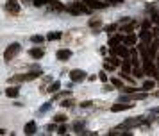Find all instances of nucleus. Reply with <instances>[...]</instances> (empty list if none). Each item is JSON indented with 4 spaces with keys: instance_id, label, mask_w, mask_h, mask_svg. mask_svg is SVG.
<instances>
[{
    "instance_id": "1",
    "label": "nucleus",
    "mask_w": 159,
    "mask_h": 136,
    "mask_svg": "<svg viewBox=\"0 0 159 136\" xmlns=\"http://www.w3.org/2000/svg\"><path fill=\"white\" fill-rule=\"evenodd\" d=\"M20 50H21V45H20V43H11L9 47L4 50V59L9 63L11 59H14V57L20 54Z\"/></svg>"
},
{
    "instance_id": "2",
    "label": "nucleus",
    "mask_w": 159,
    "mask_h": 136,
    "mask_svg": "<svg viewBox=\"0 0 159 136\" xmlns=\"http://www.w3.org/2000/svg\"><path fill=\"white\" fill-rule=\"evenodd\" d=\"M66 11H70L72 14H81V13H89V7L86 6L84 2H74L72 6H68Z\"/></svg>"
},
{
    "instance_id": "3",
    "label": "nucleus",
    "mask_w": 159,
    "mask_h": 136,
    "mask_svg": "<svg viewBox=\"0 0 159 136\" xmlns=\"http://www.w3.org/2000/svg\"><path fill=\"white\" fill-rule=\"evenodd\" d=\"M143 70H145V75H149V77H157V75H159L157 66L152 63V59L143 61Z\"/></svg>"
},
{
    "instance_id": "4",
    "label": "nucleus",
    "mask_w": 159,
    "mask_h": 136,
    "mask_svg": "<svg viewBox=\"0 0 159 136\" xmlns=\"http://www.w3.org/2000/svg\"><path fill=\"white\" fill-rule=\"evenodd\" d=\"M86 77H88L86 72H84V70H79V68H75V70L70 72V79H72L74 83H81V81H84Z\"/></svg>"
},
{
    "instance_id": "5",
    "label": "nucleus",
    "mask_w": 159,
    "mask_h": 136,
    "mask_svg": "<svg viewBox=\"0 0 159 136\" xmlns=\"http://www.w3.org/2000/svg\"><path fill=\"white\" fill-rule=\"evenodd\" d=\"M89 9H104L107 6V2H102V0H82Z\"/></svg>"
},
{
    "instance_id": "6",
    "label": "nucleus",
    "mask_w": 159,
    "mask_h": 136,
    "mask_svg": "<svg viewBox=\"0 0 159 136\" xmlns=\"http://www.w3.org/2000/svg\"><path fill=\"white\" fill-rule=\"evenodd\" d=\"M6 9L9 11L11 14H18V13H20V4H18L16 0H7Z\"/></svg>"
},
{
    "instance_id": "7",
    "label": "nucleus",
    "mask_w": 159,
    "mask_h": 136,
    "mask_svg": "<svg viewBox=\"0 0 159 136\" xmlns=\"http://www.w3.org/2000/svg\"><path fill=\"white\" fill-rule=\"evenodd\" d=\"M55 57H57L59 61H68V59L72 57V50H68V49H59V50L55 52Z\"/></svg>"
},
{
    "instance_id": "8",
    "label": "nucleus",
    "mask_w": 159,
    "mask_h": 136,
    "mask_svg": "<svg viewBox=\"0 0 159 136\" xmlns=\"http://www.w3.org/2000/svg\"><path fill=\"white\" fill-rule=\"evenodd\" d=\"M113 50H115V54H116V56H120V57H123V59H129V56H131V52H129V49H127V47H122V45H118V47H115Z\"/></svg>"
},
{
    "instance_id": "9",
    "label": "nucleus",
    "mask_w": 159,
    "mask_h": 136,
    "mask_svg": "<svg viewBox=\"0 0 159 136\" xmlns=\"http://www.w3.org/2000/svg\"><path fill=\"white\" fill-rule=\"evenodd\" d=\"M152 31H149V29H143V31L139 32V40L143 43H152Z\"/></svg>"
},
{
    "instance_id": "10",
    "label": "nucleus",
    "mask_w": 159,
    "mask_h": 136,
    "mask_svg": "<svg viewBox=\"0 0 159 136\" xmlns=\"http://www.w3.org/2000/svg\"><path fill=\"white\" fill-rule=\"evenodd\" d=\"M132 107V104H113L111 106V111H127V109H131Z\"/></svg>"
},
{
    "instance_id": "11",
    "label": "nucleus",
    "mask_w": 159,
    "mask_h": 136,
    "mask_svg": "<svg viewBox=\"0 0 159 136\" xmlns=\"http://www.w3.org/2000/svg\"><path fill=\"white\" fill-rule=\"evenodd\" d=\"M6 95H7V97H11V99H16V97L20 95V88L11 86V88H7V90H6Z\"/></svg>"
},
{
    "instance_id": "12",
    "label": "nucleus",
    "mask_w": 159,
    "mask_h": 136,
    "mask_svg": "<svg viewBox=\"0 0 159 136\" xmlns=\"http://www.w3.org/2000/svg\"><path fill=\"white\" fill-rule=\"evenodd\" d=\"M25 134H34L36 133V122L34 120H31V122H27V126H25Z\"/></svg>"
},
{
    "instance_id": "13",
    "label": "nucleus",
    "mask_w": 159,
    "mask_h": 136,
    "mask_svg": "<svg viewBox=\"0 0 159 136\" xmlns=\"http://www.w3.org/2000/svg\"><path fill=\"white\" fill-rule=\"evenodd\" d=\"M29 54H31V57H34V59H41L45 52H43V49H31Z\"/></svg>"
},
{
    "instance_id": "14",
    "label": "nucleus",
    "mask_w": 159,
    "mask_h": 136,
    "mask_svg": "<svg viewBox=\"0 0 159 136\" xmlns=\"http://www.w3.org/2000/svg\"><path fill=\"white\" fill-rule=\"evenodd\" d=\"M136 40H138V38H136L132 32H129L127 36L123 38V45H134V43H136Z\"/></svg>"
},
{
    "instance_id": "15",
    "label": "nucleus",
    "mask_w": 159,
    "mask_h": 136,
    "mask_svg": "<svg viewBox=\"0 0 159 136\" xmlns=\"http://www.w3.org/2000/svg\"><path fill=\"white\" fill-rule=\"evenodd\" d=\"M120 41H123V38H122V36H113V38L109 40V47H111V49H115V47L120 45Z\"/></svg>"
},
{
    "instance_id": "16",
    "label": "nucleus",
    "mask_w": 159,
    "mask_h": 136,
    "mask_svg": "<svg viewBox=\"0 0 159 136\" xmlns=\"http://www.w3.org/2000/svg\"><path fill=\"white\" fill-rule=\"evenodd\" d=\"M152 88H156V83H154V81H145L139 90H141V91H150Z\"/></svg>"
},
{
    "instance_id": "17",
    "label": "nucleus",
    "mask_w": 159,
    "mask_h": 136,
    "mask_svg": "<svg viewBox=\"0 0 159 136\" xmlns=\"http://www.w3.org/2000/svg\"><path fill=\"white\" fill-rule=\"evenodd\" d=\"M50 7L55 9V11H66V7H64L63 4H59L57 0H52V2H50Z\"/></svg>"
},
{
    "instance_id": "18",
    "label": "nucleus",
    "mask_w": 159,
    "mask_h": 136,
    "mask_svg": "<svg viewBox=\"0 0 159 136\" xmlns=\"http://www.w3.org/2000/svg\"><path fill=\"white\" fill-rule=\"evenodd\" d=\"M132 75H134V77H143V75H145V70H143V68H139V66H134Z\"/></svg>"
},
{
    "instance_id": "19",
    "label": "nucleus",
    "mask_w": 159,
    "mask_h": 136,
    "mask_svg": "<svg viewBox=\"0 0 159 136\" xmlns=\"http://www.w3.org/2000/svg\"><path fill=\"white\" fill-rule=\"evenodd\" d=\"M11 83H18V81H27V75H14L9 79Z\"/></svg>"
},
{
    "instance_id": "20",
    "label": "nucleus",
    "mask_w": 159,
    "mask_h": 136,
    "mask_svg": "<svg viewBox=\"0 0 159 136\" xmlns=\"http://www.w3.org/2000/svg\"><path fill=\"white\" fill-rule=\"evenodd\" d=\"M40 75H41V70H38V72H31V73H27V81H32V79L40 77Z\"/></svg>"
},
{
    "instance_id": "21",
    "label": "nucleus",
    "mask_w": 159,
    "mask_h": 136,
    "mask_svg": "<svg viewBox=\"0 0 159 136\" xmlns=\"http://www.w3.org/2000/svg\"><path fill=\"white\" fill-rule=\"evenodd\" d=\"M31 41L32 43H43V41H45V38H43V36H40V34H34V36L31 38Z\"/></svg>"
},
{
    "instance_id": "22",
    "label": "nucleus",
    "mask_w": 159,
    "mask_h": 136,
    "mask_svg": "<svg viewBox=\"0 0 159 136\" xmlns=\"http://www.w3.org/2000/svg\"><path fill=\"white\" fill-rule=\"evenodd\" d=\"M104 70H106V72H113V70H115V64L111 63V61H106V63H104Z\"/></svg>"
},
{
    "instance_id": "23",
    "label": "nucleus",
    "mask_w": 159,
    "mask_h": 136,
    "mask_svg": "<svg viewBox=\"0 0 159 136\" xmlns=\"http://www.w3.org/2000/svg\"><path fill=\"white\" fill-rule=\"evenodd\" d=\"M120 66H122V72H125V73L131 72V63H129V61H123Z\"/></svg>"
},
{
    "instance_id": "24",
    "label": "nucleus",
    "mask_w": 159,
    "mask_h": 136,
    "mask_svg": "<svg viewBox=\"0 0 159 136\" xmlns=\"http://www.w3.org/2000/svg\"><path fill=\"white\" fill-rule=\"evenodd\" d=\"M138 90H139V88H132V86H127V88L123 86V88H122L123 93H134V91H138Z\"/></svg>"
},
{
    "instance_id": "25",
    "label": "nucleus",
    "mask_w": 159,
    "mask_h": 136,
    "mask_svg": "<svg viewBox=\"0 0 159 136\" xmlns=\"http://www.w3.org/2000/svg\"><path fill=\"white\" fill-rule=\"evenodd\" d=\"M59 88H61V84H59L57 81H55V83H54L52 86H50V88H48V91H50V93H55V91H57Z\"/></svg>"
},
{
    "instance_id": "26",
    "label": "nucleus",
    "mask_w": 159,
    "mask_h": 136,
    "mask_svg": "<svg viewBox=\"0 0 159 136\" xmlns=\"http://www.w3.org/2000/svg\"><path fill=\"white\" fill-rule=\"evenodd\" d=\"M74 131H75V133H79V134L84 133V131H82V124H81V122H75V124H74Z\"/></svg>"
},
{
    "instance_id": "27",
    "label": "nucleus",
    "mask_w": 159,
    "mask_h": 136,
    "mask_svg": "<svg viewBox=\"0 0 159 136\" xmlns=\"http://www.w3.org/2000/svg\"><path fill=\"white\" fill-rule=\"evenodd\" d=\"M47 38H48L50 41H52V40H59V38H61V32H50Z\"/></svg>"
},
{
    "instance_id": "28",
    "label": "nucleus",
    "mask_w": 159,
    "mask_h": 136,
    "mask_svg": "<svg viewBox=\"0 0 159 136\" xmlns=\"http://www.w3.org/2000/svg\"><path fill=\"white\" fill-rule=\"evenodd\" d=\"M132 29H134V23H127V25H123V27H122V31L123 32H132Z\"/></svg>"
},
{
    "instance_id": "29",
    "label": "nucleus",
    "mask_w": 159,
    "mask_h": 136,
    "mask_svg": "<svg viewBox=\"0 0 159 136\" xmlns=\"http://www.w3.org/2000/svg\"><path fill=\"white\" fill-rule=\"evenodd\" d=\"M111 84H113V86H116V88H120V90L123 88V83H122L120 79H111Z\"/></svg>"
},
{
    "instance_id": "30",
    "label": "nucleus",
    "mask_w": 159,
    "mask_h": 136,
    "mask_svg": "<svg viewBox=\"0 0 159 136\" xmlns=\"http://www.w3.org/2000/svg\"><path fill=\"white\" fill-rule=\"evenodd\" d=\"M109 61L115 64V66H120V64H122V63H120V59H118L116 56H111V57H109Z\"/></svg>"
},
{
    "instance_id": "31",
    "label": "nucleus",
    "mask_w": 159,
    "mask_h": 136,
    "mask_svg": "<svg viewBox=\"0 0 159 136\" xmlns=\"http://www.w3.org/2000/svg\"><path fill=\"white\" fill-rule=\"evenodd\" d=\"M115 31H116V25H115V23H111V25H107V27H106L107 34H111V32H115Z\"/></svg>"
},
{
    "instance_id": "32",
    "label": "nucleus",
    "mask_w": 159,
    "mask_h": 136,
    "mask_svg": "<svg viewBox=\"0 0 159 136\" xmlns=\"http://www.w3.org/2000/svg\"><path fill=\"white\" fill-rule=\"evenodd\" d=\"M32 4H34L36 7H41V6H45V4H47V0H32Z\"/></svg>"
},
{
    "instance_id": "33",
    "label": "nucleus",
    "mask_w": 159,
    "mask_h": 136,
    "mask_svg": "<svg viewBox=\"0 0 159 136\" xmlns=\"http://www.w3.org/2000/svg\"><path fill=\"white\" fill-rule=\"evenodd\" d=\"M64 120H66V116H64V115H55V122H59V124H63Z\"/></svg>"
},
{
    "instance_id": "34",
    "label": "nucleus",
    "mask_w": 159,
    "mask_h": 136,
    "mask_svg": "<svg viewBox=\"0 0 159 136\" xmlns=\"http://www.w3.org/2000/svg\"><path fill=\"white\" fill-rule=\"evenodd\" d=\"M100 25V20H89V27H98Z\"/></svg>"
},
{
    "instance_id": "35",
    "label": "nucleus",
    "mask_w": 159,
    "mask_h": 136,
    "mask_svg": "<svg viewBox=\"0 0 159 136\" xmlns=\"http://www.w3.org/2000/svg\"><path fill=\"white\" fill-rule=\"evenodd\" d=\"M104 2H107V4H113V6H118V4H122L123 0H104Z\"/></svg>"
},
{
    "instance_id": "36",
    "label": "nucleus",
    "mask_w": 159,
    "mask_h": 136,
    "mask_svg": "<svg viewBox=\"0 0 159 136\" xmlns=\"http://www.w3.org/2000/svg\"><path fill=\"white\" fill-rule=\"evenodd\" d=\"M141 27H143V29H150V27H152V23H150L149 20H145L143 23H141Z\"/></svg>"
},
{
    "instance_id": "37",
    "label": "nucleus",
    "mask_w": 159,
    "mask_h": 136,
    "mask_svg": "<svg viewBox=\"0 0 159 136\" xmlns=\"http://www.w3.org/2000/svg\"><path fill=\"white\" fill-rule=\"evenodd\" d=\"M66 131H68V129H66V126H61L59 129H57V133H59V134H66Z\"/></svg>"
},
{
    "instance_id": "38",
    "label": "nucleus",
    "mask_w": 159,
    "mask_h": 136,
    "mask_svg": "<svg viewBox=\"0 0 159 136\" xmlns=\"http://www.w3.org/2000/svg\"><path fill=\"white\" fill-rule=\"evenodd\" d=\"M50 106H52V104H45V106L41 107V109H40V111H41V113H45V111H48V109H50Z\"/></svg>"
},
{
    "instance_id": "39",
    "label": "nucleus",
    "mask_w": 159,
    "mask_h": 136,
    "mask_svg": "<svg viewBox=\"0 0 159 136\" xmlns=\"http://www.w3.org/2000/svg\"><path fill=\"white\" fill-rule=\"evenodd\" d=\"M81 107H91V102L86 100V102H81Z\"/></svg>"
},
{
    "instance_id": "40",
    "label": "nucleus",
    "mask_w": 159,
    "mask_h": 136,
    "mask_svg": "<svg viewBox=\"0 0 159 136\" xmlns=\"http://www.w3.org/2000/svg\"><path fill=\"white\" fill-rule=\"evenodd\" d=\"M61 106H63V107H70L72 102H70V100H64V102H61Z\"/></svg>"
},
{
    "instance_id": "41",
    "label": "nucleus",
    "mask_w": 159,
    "mask_h": 136,
    "mask_svg": "<svg viewBox=\"0 0 159 136\" xmlns=\"http://www.w3.org/2000/svg\"><path fill=\"white\" fill-rule=\"evenodd\" d=\"M100 79H102V81H107V75H106V70H104V72H100Z\"/></svg>"
},
{
    "instance_id": "42",
    "label": "nucleus",
    "mask_w": 159,
    "mask_h": 136,
    "mask_svg": "<svg viewBox=\"0 0 159 136\" xmlns=\"http://www.w3.org/2000/svg\"><path fill=\"white\" fill-rule=\"evenodd\" d=\"M54 129H55V126H54V124H50V126L47 127V131H48V133H52Z\"/></svg>"
},
{
    "instance_id": "43",
    "label": "nucleus",
    "mask_w": 159,
    "mask_h": 136,
    "mask_svg": "<svg viewBox=\"0 0 159 136\" xmlns=\"http://www.w3.org/2000/svg\"><path fill=\"white\" fill-rule=\"evenodd\" d=\"M152 34H154V36H157V34H159V29H157V27H154V29H152Z\"/></svg>"
},
{
    "instance_id": "44",
    "label": "nucleus",
    "mask_w": 159,
    "mask_h": 136,
    "mask_svg": "<svg viewBox=\"0 0 159 136\" xmlns=\"http://www.w3.org/2000/svg\"><path fill=\"white\" fill-rule=\"evenodd\" d=\"M152 113H159V107H154V109H152Z\"/></svg>"
},
{
    "instance_id": "45",
    "label": "nucleus",
    "mask_w": 159,
    "mask_h": 136,
    "mask_svg": "<svg viewBox=\"0 0 159 136\" xmlns=\"http://www.w3.org/2000/svg\"><path fill=\"white\" fill-rule=\"evenodd\" d=\"M156 97H159V91H157V93H156Z\"/></svg>"
},
{
    "instance_id": "46",
    "label": "nucleus",
    "mask_w": 159,
    "mask_h": 136,
    "mask_svg": "<svg viewBox=\"0 0 159 136\" xmlns=\"http://www.w3.org/2000/svg\"><path fill=\"white\" fill-rule=\"evenodd\" d=\"M157 72H159V63H157Z\"/></svg>"
},
{
    "instance_id": "47",
    "label": "nucleus",
    "mask_w": 159,
    "mask_h": 136,
    "mask_svg": "<svg viewBox=\"0 0 159 136\" xmlns=\"http://www.w3.org/2000/svg\"><path fill=\"white\" fill-rule=\"evenodd\" d=\"M156 21H157V23H159V18H157V20H156Z\"/></svg>"
}]
</instances>
